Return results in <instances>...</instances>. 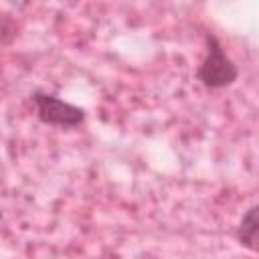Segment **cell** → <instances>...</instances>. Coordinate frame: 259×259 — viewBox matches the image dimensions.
I'll return each mask as SVG.
<instances>
[{"mask_svg": "<svg viewBox=\"0 0 259 259\" xmlns=\"http://www.w3.org/2000/svg\"><path fill=\"white\" fill-rule=\"evenodd\" d=\"M32 103L36 109V115L42 123L47 125H57V127H75L85 119V111L69 101H63L57 95L34 91L32 93Z\"/></svg>", "mask_w": 259, "mask_h": 259, "instance_id": "obj_2", "label": "cell"}, {"mask_svg": "<svg viewBox=\"0 0 259 259\" xmlns=\"http://www.w3.org/2000/svg\"><path fill=\"white\" fill-rule=\"evenodd\" d=\"M257 231H259V227H257V208L251 206V208L243 214L241 225H239V231H237V237H239L241 245H245V247H249L251 251H255Z\"/></svg>", "mask_w": 259, "mask_h": 259, "instance_id": "obj_3", "label": "cell"}, {"mask_svg": "<svg viewBox=\"0 0 259 259\" xmlns=\"http://www.w3.org/2000/svg\"><path fill=\"white\" fill-rule=\"evenodd\" d=\"M198 79L210 89H223L237 79V67L227 57L217 36L206 34V55L198 67Z\"/></svg>", "mask_w": 259, "mask_h": 259, "instance_id": "obj_1", "label": "cell"}]
</instances>
